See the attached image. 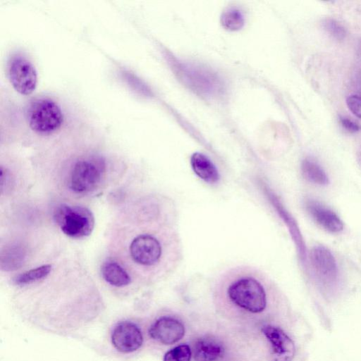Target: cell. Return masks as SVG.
Wrapping results in <instances>:
<instances>
[{"mask_svg": "<svg viewBox=\"0 0 361 361\" xmlns=\"http://www.w3.org/2000/svg\"><path fill=\"white\" fill-rule=\"evenodd\" d=\"M223 279L226 296L233 304L252 313L264 310L268 300L267 279L262 270L238 265L227 269Z\"/></svg>", "mask_w": 361, "mask_h": 361, "instance_id": "obj_1", "label": "cell"}, {"mask_svg": "<svg viewBox=\"0 0 361 361\" xmlns=\"http://www.w3.org/2000/svg\"><path fill=\"white\" fill-rule=\"evenodd\" d=\"M54 219L63 233L73 238L90 235L94 226L93 214L82 206L61 204L56 207Z\"/></svg>", "mask_w": 361, "mask_h": 361, "instance_id": "obj_2", "label": "cell"}, {"mask_svg": "<svg viewBox=\"0 0 361 361\" xmlns=\"http://www.w3.org/2000/svg\"><path fill=\"white\" fill-rule=\"evenodd\" d=\"M27 121L30 128L36 133L48 135L60 128L63 122V114L55 102L40 98L30 104Z\"/></svg>", "mask_w": 361, "mask_h": 361, "instance_id": "obj_3", "label": "cell"}, {"mask_svg": "<svg viewBox=\"0 0 361 361\" xmlns=\"http://www.w3.org/2000/svg\"><path fill=\"white\" fill-rule=\"evenodd\" d=\"M175 70L183 83L200 95L216 96L222 90L216 75L204 68L178 61L175 62Z\"/></svg>", "mask_w": 361, "mask_h": 361, "instance_id": "obj_4", "label": "cell"}, {"mask_svg": "<svg viewBox=\"0 0 361 361\" xmlns=\"http://www.w3.org/2000/svg\"><path fill=\"white\" fill-rule=\"evenodd\" d=\"M104 171V164L101 159L79 160L72 169L69 187L77 193L89 192L99 183Z\"/></svg>", "mask_w": 361, "mask_h": 361, "instance_id": "obj_5", "label": "cell"}, {"mask_svg": "<svg viewBox=\"0 0 361 361\" xmlns=\"http://www.w3.org/2000/svg\"><path fill=\"white\" fill-rule=\"evenodd\" d=\"M130 252L137 264L152 267L161 262L166 251L159 238L152 234L145 233L133 240Z\"/></svg>", "mask_w": 361, "mask_h": 361, "instance_id": "obj_6", "label": "cell"}, {"mask_svg": "<svg viewBox=\"0 0 361 361\" xmlns=\"http://www.w3.org/2000/svg\"><path fill=\"white\" fill-rule=\"evenodd\" d=\"M8 77L13 87L20 94H32L37 83L35 66L22 56H13L8 63Z\"/></svg>", "mask_w": 361, "mask_h": 361, "instance_id": "obj_7", "label": "cell"}, {"mask_svg": "<svg viewBox=\"0 0 361 361\" xmlns=\"http://www.w3.org/2000/svg\"><path fill=\"white\" fill-rule=\"evenodd\" d=\"M262 331L270 343L271 361H292L295 344L281 329L268 324L262 326Z\"/></svg>", "mask_w": 361, "mask_h": 361, "instance_id": "obj_8", "label": "cell"}, {"mask_svg": "<svg viewBox=\"0 0 361 361\" xmlns=\"http://www.w3.org/2000/svg\"><path fill=\"white\" fill-rule=\"evenodd\" d=\"M111 342L117 350L128 353L141 347L143 336L141 330L135 324L123 321L115 326L111 334Z\"/></svg>", "mask_w": 361, "mask_h": 361, "instance_id": "obj_9", "label": "cell"}, {"mask_svg": "<svg viewBox=\"0 0 361 361\" xmlns=\"http://www.w3.org/2000/svg\"><path fill=\"white\" fill-rule=\"evenodd\" d=\"M185 334L181 322L171 317H161L157 319L149 329V336L164 345H171L180 340Z\"/></svg>", "mask_w": 361, "mask_h": 361, "instance_id": "obj_10", "label": "cell"}, {"mask_svg": "<svg viewBox=\"0 0 361 361\" xmlns=\"http://www.w3.org/2000/svg\"><path fill=\"white\" fill-rule=\"evenodd\" d=\"M313 269L321 281L331 283L338 276V267L331 252L324 246H315L311 251Z\"/></svg>", "mask_w": 361, "mask_h": 361, "instance_id": "obj_11", "label": "cell"}, {"mask_svg": "<svg viewBox=\"0 0 361 361\" xmlns=\"http://www.w3.org/2000/svg\"><path fill=\"white\" fill-rule=\"evenodd\" d=\"M307 208L315 221L326 231L338 233L343 230V224L338 216L319 202L309 201Z\"/></svg>", "mask_w": 361, "mask_h": 361, "instance_id": "obj_12", "label": "cell"}, {"mask_svg": "<svg viewBox=\"0 0 361 361\" xmlns=\"http://www.w3.org/2000/svg\"><path fill=\"white\" fill-rule=\"evenodd\" d=\"M224 353L222 343L212 336L198 338L194 345L195 361H216Z\"/></svg>", "mask_w": 361, "mask_h": 361, "instance_id": "obj_13", "label": "cell"}, {"mask_svg": "<svg viewBox=\"0 0 361 361\" xmlns=\"http://www.w3.org/2000/svg\"><path fill=\"white\" fill-rule=\"evenodd\" d=\"M190 164L194 172L205 182L215 183L219 180V176L216 166L204 154L194 153L191 156Z\"/></svg>", "mask_w": 361, "mask_h": 361, "instance_id": "obj_14", "label": "cell"}, {"mask_svg": "<svg viewBox=\"0 0 361 361\" xmlns=\"http://www.w3.org/2000/svg\"><path fill=\"white\" fill-rule=\"evenodd\" d=\"M101 272L104 280L114 286H126L131 281L127 271L114 261L105 262L102 266Z\"/></svg>", "mask_w": 361, "mask_h": 361, "instance_id": "obj_15", "label": "cell"}, {"mask_svg": "<svg viewBox=\"0 0 361 361\" xmlns=\"http://www.w3.org/2000/svg\"><path fill=\"white\" fill-rule=\"evenodd\" d=\"M25 252L23 247L12 245L1 252V267L5 271H12L18 269L23 263Z\"/></svg>", "mask_w": 361, "mask_h": 361, "instance_id": "obj_16", "label": "cell"}, {"mask_svg": "<svg viewBox=\"0 0 361 361\" xmlns=\"http://www.w3.org/2000/svg\"><path fill=\"white\" fill-rule=\"evenodd\" d=\"M302 171L305 178L313 183L326 185L329 183L325 171L318 164L311 159L303 160Z\"/></svg>", "mask_w": 361, "mask_h": 361, "instance_id": "obj_17", "label": "cell"}, {"mask_svg": "<svg viewBox=\"0 0 361 361\" xmlns=\"http://www.w3.org/2000/svg\"><path fill=\"white\" fill-rule=\"evenodd\" d=\"M221 25L228 30H240L245 23V18L241 11L235 7L225 9L220 18Z\"/></svg>", "mask_w": 361, "mask_h": 361, "instance_id": "obj_18", "label": "cell"}, {"mask_svg": "<svg viewBox=\"0 0 361 361\" xmlns=\"http://www.w3.org/2000/svg\"><path fill=\"white\" fill-rule=\"evenodd\" d=\"M51 271L50 264H44L19 274L15 278L14 282L19 286L30 284L47 277Z\"/></svg>", "mask_w": 361, "mask_h": 361, "instance_id": "obj_19", "label": "cell"}, {"mask_svg": "<svg viewBox=\"0 0 361 361\" xmlns=\"http://www.w3.org/2000/svg\"><path fill=\"white\" fill-rule=\"evenodd\" d=\"M191 355L192 352L189 345L183 344L166 352L164 356V361H190Z\"/></svg>", "mask_w": 361, "mask_h": 361, "instance_id": "obj_20", "label": "cell"}, {"mask_svg": "<svg viewBox=\"0 0 361 361\" xmlns=\"http://www.w3.org/2000/svg\"><path fill=\"white\" fill-rule=\"evenodd\" d=\"M324 28L329 33L338 40L345 38L346 32L343 26L333 19H326L324 23Z\"/></svg>", "mask_w": 361, "mask_h": 361, "instance_id": "obj_21", "label": "cell"}, {"mask_svg": "<svg viewBox=\"0 0 361 361\" xmlns=\"http://www.w3.org/2000/svg\"><path fill=\"white\" fill-rule=\"evenodd\" d=\"M346 104L353 114L361 118V96H349L346 99Z\"/></svg>", "mask_w": 361, "mask_h": 361, "instance_id": "obj_22", "label": "cell"}, {"mask_svg": "<svg viewBox=\"0 0 361 361\" xmlns=\"http://www.w3.org/2000/svg\"><path fill=\"white\" fill-rule=\"evenodd\" d=\"M339 122L341 126L349 133H356L360 130V126L355 121L348 118L340 116Z\"/></svg>", "mask_w": 361, "mask_h": 361, "instance_id": "obj_23", "label": "cell"}]
</instances>
